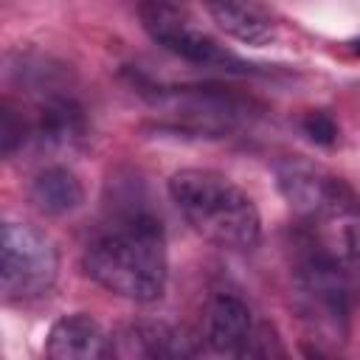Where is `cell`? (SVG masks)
Instances as JSON below:
<instances>
[{
  "label": "cell",
  "instance_id": "7",
  "mask_svg": "<svg viewBox=\"0 0 360 360\" xmlns=\"http://www.w3.org/2000/svg\"><path fill=\"white\" fill-rule=\"evenodd\" d=\"M158 104H163L177 124L202 135H222L242 118V104L233 96L211 87L166 90V93H158Z\"/></svg>",
  "mask_w": 360,
  "mask_h": 360
},
{
  "label": "cell",
  "instance_id": "2",
  "mask_svg": "<svg viewBox=\"0 0 360 360\" xmlns=\"http://www.w3.org/2000/svg\"><path fill=\"white\" fill-rule=\"evenodd\" d=\"M169 194L188 225L208 242L228 250H248L259 239V211L253 200L225 174L211 169H180L169 180Z\"/></svg>",
  "mask_w": 360,
  "mask_h": 360
},
{
  "label": "cell",
  "instance_id": "16",
  "mask_svg": "<svg viewBox=\"0 0 360 360\" xmlns=\"http://www.w3.org/2000/svg\"><path fill=\"white\" fill-rule=\"evenodd\" d=\"M357 48H360V42H357Z\"/></svg>",
  "mask_w": 360,
  "mask_h": 360
},
{
  "label": "cell",
  "instance_id": "4",
  "mask_svg": "<svg viewBox=\"0 0 360 360\" xmlns=\"http://www.w3.org/2000/svg\"><path fill=\"white\" fill-rule=\"evenodd\" d=\"M59 273L53 242L25 222H6L0 231V287L8 301H28L51 290Z\"/></svg>",
  "mask_w": 360,
  "mask_h": 360
},
{
  "label": "cell",
  "instance_id": "12",
  "mask_svg": "<svg viewBox=\"0 0 360 360\" xmlns=\"http://www.w3.org/2000/svg\"><path fill=\"white\" fill-rule=\"evenodd\" d=\"M121 354L135 357H183L191 354L188 338L166 323H135L121 335Z\"/></svg>",
  "mask_w": 360,
  "mask_h": 360
},
{
  "label": "cell",
  "instance_id": "13",
  "mask_svg": "<svg viewBox=\"0 0 360 360\" xmlns=\"http://www.w3.org/2000/svg\"><path fill=\"white\" fill-rule=\"evenodd\" d=\"M82 132H84V115H82V107L70 96H48L39 104L37 135L45 143L65 146V143L82 138Z\"/></svg>",
  "mask_w": 360,
  "mask_h": 360
},
{
  "label": "cell",
  "instance_id": "5",
  "mask_svg": "<svg viewBox=\"0 0 360 360\" xmlns=\"http://www.w3.org/2000/svg\"><path fill=\"white\" fill-rule=\"evenodd\" d=\"M276 183L290 208L307 222H332L360 214V197L335 174L304 158H284L276 163Z\"/></svg>",
  "mask_w": 360,
  "mask_h": 360
},
{
  "label": "cell",
  "instance_id": "6",
  "mask_svg": "<svg viewBox=\"0 0 360 360\" xmlns=\"http://www.w3.org/2000/svg\"><path fill=\"white\" fill-rule=\"evenodd\" d=\"M141 20L158 45L183 56L186 62L225 68V70H250L242 59H236L214 37L200 31L191 22V17L186 14L180 0H141Z\"/></svg>",
  "mask_w": 360,
  "mask_h": 360
},
{
  "label": "cell",
  "instance_id": "1",
  "mask_svg": "<svg viewBox=\"0 0 360 360\" xmlns=\"http://www.w3.org/2000/svg\"><path fill=\"white\" fill-rule=\"evenodd\" d=\"M87 276L129 301H155L166 287V248L160 225L129 211L84 253Z\"/></svg>",
  "mask_w": 360,
  "mask_h": 360
},
{
  "label": "cell",
  "instance_id": "10",
  "mask_svg": "<svg viewBox=\"0 0 360 360\" xmlns=\"http://www.w3.org/2000/svg\"><path fill=\"white\" fill-rule=\"evenodd\" d=\"M211 20L245 45H264L273 39V17L259 0H205Z\"/></svg>",
  "mask_w": 360,
  "mask_h": 360
},
{
  "label": "cell",
  "instance_id": "15",
  "mask_svg": "<svg viewBox=\"0 0 360 360\" xmlns=\"http://www.w3.org/2000/svg\"><path fill=\"white\" fill-rule=\"evenodd\" d=\"M22 132H25V127H22V121L14 118V110H11V107H3V121H0V143H3V155H11V152H14V146L25 138Z\"/></svg>",
  "mask_w": 360,
  "mask_h": 360
},
{
  "label": "cell",
  "instance_id": "14",
  "mask_svg": "<svg viewBox=\"0 0 360 360\" xmlns=\"http://www.w3.org/2000/svg\"><path fill=\"white\" fill-rule=\"evenodd\" d=\"M301 127H304V132H307L315 143H321V146H332V143L338 141V124H335V118H332L329 112H323V110L307 112L304 121H301Z\"/></svg>",
  "mask_w": 360,
  "mask_h": 360
},
{
  "label": "cell",
  "instance_id": "9",
  "mask_svg": "<svg viewBox=\"0 0 360 360\" xmlns=\"http://www.w3.org/2000/svg\"><path fill=\"white\" fill-rule=\"evenodd\" d=\"M45 354L53 360H101L112 354V343L96 318L76 312L51 326Z\"/></svg>",
  "mask_w": 360,
  "mask_h": 360
},
{
  "label": "cell",
  "instance_id": "8",
  "mask_svg": "<svg viewBox=\"0 0 360 360\" xmlns=\"http://www.w3.org/2000/svg\"><path fill=\"white\" fill-rule=\"evenodd\" d=\"M253 318L242 298L219 292L205 309V340L219 354H248L253 338Z\"/></svg>",
  "mask_w": 360,
  "mask_h": 360
},
{
  "label": "cell",
  "instance_id": "3",
  "mask_svg": "<svg viewBox=\"0 0 360 360\" xmlns=\"http://www.w3.org/2000/svg\"><path fill=\"white\" fill-rule=\"evenodd\" d=\"M295 284L309 326L321 332L323 340H338L346 332V321L354 304V287L346 264L307 248L295 270Z\"/></svg>",
  "mask_w": 360,
  "mask_h": 360
},
{
  "label": "cell",
  "instance_id": "11",
  "mask_svg": "<svg viewBox=\"0 0 360 360\" xmlns=\"http://www.w3.org/2000/svg\"><path fill=\"white\" fill-rule=\"evenodd\" d=\"M31 200L39 211L45 214H53V217H62V214H70L82 205L84 200V191H82V183L79 177L65 169V166H48L42 169L34 183H31Z\"/></svg>",
  "mask_w": 360,
  "mask_h": 360
}]
</instances>
